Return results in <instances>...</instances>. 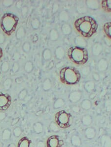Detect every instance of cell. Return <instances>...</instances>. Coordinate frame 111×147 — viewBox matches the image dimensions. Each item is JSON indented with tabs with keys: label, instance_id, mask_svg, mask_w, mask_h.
Returning a JSON list of instances; mask_svg holds the SVG:
<instances>
[{
	"label": "cell",
	"instance_id": "cell-1",
	"mask_svg": "<svg viewBox=\"0 0 111 147\" xmlns=\"http://www.w3.org/2000/svg\"><path fill=\"white\" fill-rule=\"evenodd\" d=\"M76 28L82 36L90 37L96 32L98 25L92 17L85 16L76 20L75 22Z\"/></svg>",
	"mask_w": 111,
	"mask_h": 147
},
{
	"label": "cell",
	"instance_id": "cell-2",
	"mask_svg": "<svg viewBox=\"0 0 111 147\" xmlns=\"http://www.w3.org/2000/svg\"><path fill=\"white\" fill-rule=\"evenodd\" d=\"M60 77L61 81L66 84H76L80 80L81 74L76 68L66 67L60 71Z\"/></svg>",
	"mask_w": 111,
	"mask_h": 147
},
{
	"label": "cell",
	"instance_id": "cell-3",
	"mask_svg": "<svg viewBox=\"0 0 111 147\" xmlns=\"http://www.w3.org/2000/svg\"><path fill=\"white\" fill-rule=\"evenodd\" d=\"M18 22L17 16L12 13H7L1 18V26L5 34L10 35L15 30Z\"/></svg>",
	"mask_w": 111,
	"mask_h": 147
},
{
	"label": "cell",
	"instance_id": "cell-4",
	"mask_svg": "<svg viewBox=\"0 0 111 147\" xmlns=\"http://www.w3.org/2000/svg\"><path fill=\"white\" fill-rule=\"evenodd\" d=\"M68 55L71 61L77 65H84L87 62L88 58L86 49L78 47L70 48Z\"/></svg>",
	"mask_w": 111,
	"mask_h": 147
},
{
	"label": "cell",
	"instance_id": "cell-5",
	"mask_svg": "<svg viewBox=\"0 0 111 147\" xmlns=\"http://www.w3.org/2000/svg\"><path fill=\"white\" fill-rule=\"evenodd\" d=\"M55 120L59 127L64 129L70 127L73 122L72 115L64 111H61L56 113Z\"/></svg>",
	"mask_w": 111,
	"mask_h": 147
},
{
	"label": "cell",
	"instance_id": "cell-6",
	"mask_svg": "<svg viewBox=\"0 0 111 147\" xmlns=\"http://www.w3.org/2000/svg\"><path fill=\"white\" fill-rule=\"evenodd\" d=\"M11 104V98L7 94L0 92V111L7 110Z\"/></svg>",
	"mask_w": 111,
	"mask_h": 147
},
{
	"label": "cell",
	"instance_id": "cell-7",
	"mask_svg": "<svg viewBox=\"0 0 111 147\" xmlns=\"http://www.w3.org/2000/svg\"><path fill=\"white\" fill-rule=\"evenodd\" d=\"M64 145L63 140L60 137L53 135L47 140V147H62Z\"/></svg>",
	"mask_w": 111,
	"mask_h": 147
},
{
	"label": "cell",
	"instance_id": "cell-8",
	"mask_svg": "<svg viewBox=\"0 0 111 147\" xmlns=\"http://www.w3.org/2000/svg\"><path fill=\"white\" fill-rule=\"evenodd\" d=\"M82 95V93L80 91L72 92L69 95V100L72 103H77L81 100Z\"/></svg>",
	"mask_w": 111,
	"mask_h": 147
},
{
	"label": "cell",
	"instance_id": "cell-9",
	"mask_svg": "<svg viewBox=\"0 0 111 147\" xmlns=\"http://www.w3.org/2000/svg\"><path fill=\"white\" fill-rule=\"evenodd\" d=\"M103 49V46L100 43L96 42L94 43L92 48V53L93 56L96 57L99 56L102 53Z\"/></svg>",
	"mask_w": 111,
	"mask_h": 147
},
{
	"label": "cell",
	"instance_id": "cell-10",
	"mask_svg": "<svg viewBox=\"0 0 111 147\" xmlns=\"http://www.w3.org/2000/svg\"><path fill=\"white\" fill-rule=\"evenodd\" d=\"M85 136L88 140H92L95 138L96 131L94 128L90 127L86 129L84 131Z\"/></svg>",
	"mask_w": 111,
	"mask_h": 147
},
{
	"label": "cell",
	"instance_id": "cell-11",
	"mask_svg": "<svg viewBox=\"0 0 111 147\" xmlns=\"http://www.w3.org/2000/svg\"><path fill=\"white\" fill-rule=\"evenodd\" d=\"M100 142L102 147H111V138L108 135H102Z\"/></svg>",
	"mask_w": 111,
	"mask_h": 147
},
{
	"label": "cell",
	"instance_id": "cell-12",
	"mask_svg": "<svg viewBox=\"0 0 111 147\" xmlns=\"http://www.w3.org/2000/svg\"><path fill=\"white\" fill-rule=\"evenodd\" d=\"M75 43L77 47L85 48L87 46V42L86 40L82 36H78L75 39Z\"/></svg>",
	"mask_w": 111,
	"mask_h": 147
},
{
	"label": "cell",
	"instance_id": "cell-13",
	"mask_svg": "<svg viewBox=\"0 0 111 147\" xmlns=\"http://www.w3.org/2000/svg\"><path fill=\"white\" fill-rule=\"evenodd\" d=\"M108 63L106 59H100L97 63V69L99 71L103 72L105 71L108 68Z\"/></svg>",
	"mask_w": 111,
	"mask_h": 147
},
{
	"label": "cell",
	"instance_id": "cell-14",
	"mask_svg": "<svg viewBox=\"0 0 111 147\" xmlns=\"http://www.w3.org/2000/svg\"><path fill=\"white\" fill-rule=\"evenodd\" d=\"M95 83L93 81H88L84 83V90H86L88 93H91L95 89Z\"/></svg>",
	"mask_w": 111,
	"mask_h": 147
},
{
	"label": "cell",
	"instance_id": "cell-15",
	"mask_svg": "<svg viewBox=\"0 0 111 147\" xmlns=\"http://www.w3.org/2000/svg\"><path fill=\"white\" fill-rule=\"evenodd\" d=\"M31 141L27 137H24L18 142L17 147H30Z\"/></svg>",
	"mask_w": 111,
	"mask_h": 147
},
{
	"label": "cell",
	"instance_id": "cell-16",
	"mask_svg": "<svg viewBox=\"0 0 111 147\" xmlns=\"http://www.w3.org/2000/svg\"><path fill=\"white\" fill-rule=\"evenodd\" d=\"M55 56L58 59L61 60L63 59L65 55V51L63 47H58L55 50Z\"/></svg>",
	"mask_w": 111,
	"mask_h": 147
},
{
	"label": "cell",
	"instance_id": "cell-17",
	"mask_svg": "<svg viewBox=\"0 0 111 147\" xmlns=\"http://www.w3.org/2000/svg\"><path fill=\"white\" fill-rule=\"evenodd\" d=\"M72 145L75 147H80L82 145V140L77 135H73L71 139Z\"/></svg>",
	"mask_w": 111,
	"mask_h": 147
},
{
	"label": "cell",
	"instance_id": "cell-18",
	"mask_svg": "<svg viewBox=\"0 0 111 147\" xmlns=\"http://www.w3.org/2000/svg\"><path fill=\"white\" fill-rule=\"evenodd\" d=\"M86 4L87 7L90 9H98L99 7V2L98 1H86Z\"/></svg>",
	"mask_w": 111,
	"mask_h": 147
},
{
	"label": "cell",
	"instance_id": "cell-19",
	"mask_svg": "<svg viewBox=\"0 0 111 147\" xmlns=\"http://www.w3.org/2000/svg\"><path fill=\"white\" fill-rule=\"evenodd\" d=\"M33 130L37 134H41L43 131V124L41 122H37L35 123L33 126Z\"/></svg>",
	"mask_w": 111,
	"mask_h": 147
},
{
	"label": "cell",
	"instance_id": "cell-20",
	"mask_svg": "<svg viewBox=\"0 0 111 147\" xmlns=\"http://www.w3.org/2000/svg\"><path fill=\"white\" fill-rule=\"evenodd\" d=\"M92 122V116L89 115H84L82 118V123L84 125L86 126H90Z\"/></svg>",
	"mask_w": 111,
	"mask_h": 147
},
{
	"label": "cell",
	"instance_id": "cell-21",
	"mask_svg": "<svg viewBox=\"0 0 111 147\" xmlns=\"http://www.w3.org/2000/svg\"><path fill=\"white\" fill-rule=\"evenodd\" d=\"M61 29H62V32L65 35H69L72 33L71 26H70V24L67 23H65L62 24Z\"/></svg>",
	"mask_w": 111,
	"mask_h": 147
},
{
	"label": "cell",
	"instance_id": "cell-22",
	"mask_svg": "<svg viewBox=\"0 0 111 147\" xmlns=\"http://www.w3.org/2000/svg\"><path fill=\"white\" fill-rule=\"evenodd\" d=\"M69 14L66 11H61L58 15V19L61 22H66L69 20Z\"/></svg>",
	"mask_w": 111,
	"mask_h": 147
},
{
	"label": "cell",
	"instance_id": "cell-23",
	"mask_svg": "<svg viewBox=\"0 0 111 147\" xmlns=\"http://www.w3.org/2000/svg\"><path fill=\"white\" fill-rule=\"evenodd\" d=\"M59 37V33L56 28H53L50 31L49 38L51 41H57Z\"/></svg>",
	"mask_w": 111,
	"mask_h": 147
},
{
	"label": "cell",
	"instance_id": "cell-24",
	"mask_svg": "<svg viewBox=\"0 0 111 147\" xmlns=\"http://www.w3.org/2000/svg\"><path fill=\"white\" fill-rule=\"evenodd\" d=\"M26 34V31L23 26H20L16 31V37L18 40H20L23 38Z\"/></svg>",
	"mask_w": 111,
	"mask_h": 147
},
{
	"label": "cell",
	"instance_id": "cell-25",
	"mask_svg": "<svg viewBox=\"0 0 111 147\" xmlns=\"http://www.w3.org/2000/svg\"><path fill=\"white\" fill-rule=\"evenodd\" d=\"M92 107V104L91 101L88 99H85L82 100L81 102V107L82 109L88 111Z\"/></svg>",
	"mask_w": 111,
	"mask_h": 147
},
{
	"label": "cell",
	"instance_id": "cell-26",
	"mask_svg": "<svg viewBox=\"0 0 111 147\" xmlns=\"http://www.w3.org/2000/svg\"><path fill=\"white\" fill-rule=\"evenodd\" d=\"M42 86L43 91L45 92L48 91L52 88V82L50 79L47 78L45 79L43 81Z\"/></svg>",
	"mask_w": 111,
	"mask_h": 147
},
{
	"label": "cell",
	"instance_id": "cell-27",
	"mask_svg": "<svg viewBox=\"0 0 111 147\" xmlns=\"http://www.w3.org/2000/svg\"><path fill=\"white\" fill-rule=\"evenodd\" d=\"M11 131L9 128L4 129L2 133V139L4 141H7L11 139Z\"/></svg>",
	"mask_w": 111,
	"mask_h": 147
},
{
	"label": "cell",
	"instance_id": "cell-28",
	"mask_svg": "<svg viewBox=\"0 0 111 147\" xmlns=\"http://www.w3.org/2000/svg\"><path fill=\"white\" fill-rule=\"evenodd\" d=\"M43 57L45 61H49L52 57V53L49 49H45L43 52Z\"/></svg>",
	"mask_w": 111,
	"mask_h": 147
},
{
	"label": "cell",
	"instance_id": "cell-29",
	"mask_svg": "<svg viewBox=\"0 0 111 147\" xmlns=\"http://www.w3.org/2000/svg\"><path fill=\"white\" fill-rule=\"evenodd\" d=\"M103 28L106 35L111 39V22H109L105 24Z\"/></svg>",
	"mask_w": 111,
	"mask_h": 147
},
{
	"label": "cell",
	"instance_id": "cell-30",
	"mask_svg": "<svg viewBox=\"0 0 111 147\" xmlns=\"http://www.w3.org/2000/svg\"><path fill=\"white\" fill-rule=\"evenodd\" d=\"M24 69L26 72H27L28 74L31 73L34 69V65H33L32 62L31 61H27L24 65Z\"/></svg>",
	"mask_w": 111,
	"mask_h": 147
},
{
	"label": "cell",
	"instance_id": "cell-31",
	"mask_svg": "<svg viewBox=\"0 0 111 147\" xmlns=\"http://www.w3.org/2000/svg\"><path fill=\"white\" fill-rule=\"evenodd\" d=\"M65 104L64 100L62 99H58L54 103L53 108L54 109H59L62 108Z\"/></svg>",
	"mask_w": 111,
	"mask_h": 147
},
{
	"label": "cell",
	"instance_id": "cell-32",
	"mask_svg": "<svg viewBox=\"0 0 111 147\" xmlns=\"http://www.w3.org/2000/svg\"><path fill=\"white\" fill-rule=\"evenodd\" d=\"M102 7L107 11L111 12V0L102 1Z\"/></svg>",
	"mask_w": 111,
	"mask_h": 147
},
{
	"label": "cell",
	"instance_id": "cell-33",
	"mask_svg": "<svg viewBox=\"0 0 111 147\" xmlns=\"http://www.w3.org/2000/svg\"><path fill=\"white\" fill-rule=\"evenodd\" d=\"M12 83H13V80L11 78H7L5 79L3 83L4 89L5 90H9L12 86Z\"/></svg>",
	"mask_w": 111,
	"mask_h": 147
},
{
	"label": "cell",
	"instance_id": "cell-34",
	"mask_svg": "<svg viewBox=\"0 0 111 147\" xmlns=\"http://www.w3.org/2000/svg\"><path fill=\"white\" fill-rule=\"evenodd\" d=\"M41 22L37 18H35L31 22V26L34 29H38L40 26Z\"/></svg>",
	"mask_w": 111,
	"mask_h": 147
},
{
	"label": "cell",
	"instance_id": "cell-35",
	"mask_svg": "<svg viewBox=\"0 0 111 147\" xmlns=\"http://www.w3.org/2000/svg\"><path fill=\"white\" fill-rule=\"evenodd\" d=\"M49 128L51 131H52L53 132H58L60 129L59 126L58 125L56 122H51L49 125Z\"/></svg>",
	"mask_w": 111,
	"mask_h": 147
},
{
	"label": "cell",
	"instance_id": "cell-36",
	"mask_svg": "<svg viewBox=\"0 0 111 147\" xmlns=\"http://www.w3.org/2000/svg\"><path fill=\"white\" fill-rule=\"evenodd\" d=\"M9 69V65L7 61H4L2 63L1 67V70L3 72L6 73L7 72Z\"/></svg>",
	"mask_w": 111,
	"mask_h": 147
},
{
	"label": "cell",
	"instance_id": "cell-37",
	"mask_svg": "<svg viewBox=\"0 0 111 147\" xmlns=\"http://www.w3.org/2000/svg\"><path fill=\"white\" fill-rule=\"evenodd\" d=\"M22 133V130L21 128L19 126H17L13 130V135L16 137H19Z\"/></svg>",
	"mask_w": 111,
	"mask_h": 147
},
{
	"label": "cell",
	"instance_id": "cell-38",
	"mask_svg": "<svg viewBox=\"0 0 111 147\" xmlns=\"http://www.w3.org/2000/svg\"><path fill=\"white\" fill-rule=\"evenodd\" d=\"M91 71V69L89 66H86L82 68L81 72L82 73V74L84 76H88L90 72Z\"/></svg>",
	"mask_w": 111,
	"mask_h": 147
},
{
	"label": "cell",
	"instance_id": "cell-39",
	"mask_svg": "<svg viewBox=\"0 0 111 147\" xmlns=\"http://www.w3.org/2000/svg\"><path fill=\"white\" fill-rule=\"evenodd\" d=\"M27 94H28L27 90L26 89H24L20 92L18 95V99H19L20 100H23L27 96Z\"/></svg>",
	"mask_w": 111,
	"mask_h": 147
},
{
	"label": "cell",
	"instance_id": "cell-40",
	"mask_svg": "<svg viewBox=\"0 0 111 147\" xmlns=\"http://www.w3.org/2000/svg\"><path fill=\"white\" fill-rule=\"evenodd\" d=\"M22 50L26 53H29L31 50L30 44L28 42H25L22 45Z\"/></svg>",
	"mask_w": 111,
	"mask_h": 147
},
{
	"label": "cell",
	"instance_id": "cell-41",
	"mask_svg": "<svg viewBox=\"0 0 111 147\" xmlns=\"http://www.w3.org/2000/svg\"><path fill=\"white\" fill-rule=\"evenodd\" d=\"M14 2L15 1L13 0H5L2 2V4L5 7H9L13 5Z\"/></svg>",
	"mask_w": 111,
	"mask_h": 147
},
{
	"label": "cell",
	"instance_id": "cell-42",
	"mask_svg": "<svg viewBox=\"0 0 111 147\" xmlns=\"http://www.w3.org/2000/svg\"><path fill=\"white\" fill-rule=\"evenodd\" d=\"M19 69V65L18 62H15L13 63V65L12 67V71L14 74L17 73Z\"/></svg>",
	"mask_w": 111,
	"mask_h": 147
},
{
	"label": "cell",
	"instance_id": "cell-43",
	"mask_svg": "<svg viewBox=\"0 0 111 147\" xmlns=\"http://www.w3.org/2000/svg\"><path fill=\"white\" fill-rule=\"evenodd\" d=\"M28 12V7H27L26 5H24L22 7L21 14L22 16L25 17L27 16Z\"/></svg>",
	"mask_w": 111,
	"mask_h": 147
},
{
	"label": "cell",
	"instance_id": "cell-44",
	"mask_svg": "<svg viewBox=\"0 0 111 147\" xmlns=\"http://www.w3.org/2000/svg\"><path fill=\"white\" fill-rule=\"evenodd\" d=\"M105 109L106 111L110 112L111 111V102L109 100H107L105 102Z\"/></svg>",
	"mask_w": 111,
	"mask_h": 147
},
{
	"label": "cell",
	"instance_id": "cell-45",
	"mask_svg": "<svg viewBox=\"0 0 111 147\" xmlns=\"http://www.w3.org/2000/svg\"><path fill=\"white\" fill-rule=\"evenodd\" d=\"M13 61H15V62H17L18 60H19L20 59V54L18 52H15L13 54Z\"/></svg>",
	"mask_w": 111,
	"mask_h": 147
},
{
	"label": "cell",
	"instance_id": "cell-46",
	"mask_svg": "<svg viewBox=\"0 0 111 147\" xmlns=\"http://www.w3.org/2000/svg\"><path fill=\"white\" fill-rule=\"evenodd\" d=\"M59 9V5L58 3H54L52 6V12L53 13H57Z\"/></svg>",
	"mask_w": 111,
	"mask_h": 147
},
{
	"label": "cell",
	"instance_id": "cell-47",
	"mask_svg": "<svg viewBox=\"0 0 111 147\" xmlns=\"http://www.w3.org/2000/svg\"><path fill=\"white\" fill-rule=\"evenodd\" d=\"M92 77H93V80L95 81H97V82L100 80V77L99 74L96 73V72L93 73V74H92Z\"/></svg>",
	"mask_w": 111,
	"mask_h": 147
},
{
	"label": "cell",
	"instance_id": "cell-48",
	"mask_svg": "<svg viewBox=\"0 0 111 147\" xmlns=\"http://www.w3.org/2000/svg\"><path fill=\"white\" fill-rule=\"evenodd\" d=\"M5 41V36L3 33L0 32V45H2Z\"/></svg>",
	"mask_w": 111,
	"mask_h": 147
},
{
	"label": "cell",
	"instance_id": "cell-49",
	"mask_svg": "<svg viewBox=\"0 0 111 147\" xmlns=\"http://www.w3.org/2000/svg\"><path fill=\"white\" fill-rule=\"evenodd\" d=\"M22 5H23V2L22 1H18L16 2L15 7L17 9H22Z\"/></svg>",
	"mask_w": 111,
	"mask_h": 147
},
{
	"label": "cell",
	"instance_id": "cell-50",
	"mask_svg": "<svg viewBox=\"0 0 111 147\" xmlns=\"http://www.w3.org/2000/svg\"><path fill=\"white\" fill-rule=\"evenodd\" d=\"M72 110L73 111L76 113H79L80 111V108L78 106H74L72 107Z\"/></svg>",
	"mask_w": 111,
	"mask_h": 147
},
{
	"label": "cell",
	"instance_id": "cell-51",
	"mask_svg": "<svg viewBox=\"0 0 111 147\" xmlns=\"http://www.w3.org/2000/svg\"><path fill=\"white\" fill-rule=\"evenodd\" d=\"M7 114L4 111H0V121H2L5 119Z\"/></svg>",
	"mask_w": 111,
	"mask_h": 147
},
{
	"label": "cell",
	"instance_id": "cell-52",
	"mask_svg": "<svg viewBox=\"0 0 111 147\" xmlns=\"http://www.w3.org/2000/svg\"><path fill=\"white\" fill-rule=\"evenodd\" d=\"M19 117L15 119H13V121H12L11 125L12 126H14L17 123L19 122Z\"/></svg>",
	"mask_w": 111,
	"mask_h": 147
},
{
	"label": "cell",
	"instance_id": "cell-53",
	"mask_svg": "<svg viewBox=\"0 0 111 147\" xmlns=\"http://www.w3.org/2000/svg\"><path fill=\"white\" fill-rule=\"evenodd\" d=\"M37 147H46L43 141H39L37 144Z\"/></svg>",
	"mask_w": 111,
	"mask_h": 147
},
{
	"label": "cell",
	"instance_id": "cell-54",
	"mask_svg": "<svg viewBox=\"0 0 111 147\" xmlns=\"http://www.w3.org/2000/svg\"><path fill=\"white\" fill-rule=\"evenodd\" d=\"M15 82L18 84H21L22 82H23V79L21 77H18L15 79Z\"/></svg>",
	"mask_w": 111,
	"mask_h": 147
},
{
	"label": "cell",
	"instance_id": "cell-55",
	"mask_svg": "<svg viewBox=\"0 0 111 147\" xmlns=\"http://www.w3.org/2000/svg\"><path fill=\"white\" fill-rule=\"evenodd\" d=\"M7 147H16V146L15 145V144L11 143L9 144Z\"/></svg>",
	"mask_w": 111,
	"mask_h": 147
},
{
	"label": "cell",
	"instance_id": "cell-56",
	"mask_svg": "<svg viewBox=\"0 0 111 147\" xmlns=\"http://www.w3.org/2000/svg\"><path fill=\"white\" fill-rule=\"evenodd\" d=\"M2 56H3V51L2 49L0 48V59L2 58Z\"/></svg>",
	"mask_w": 111,
	"mask_h": 147
},
{
	"label": "cell",
	"instance_id": "cell-57",
	"mask_svg": "<svg viewBox=\"0 0 111 147\" xmlns=\"http://www.w3.org/2000/svg\"><path fill=\"white\" fill-rule=\"evenodd\" d=\"M110 120H111V115H110Z\"/></svg>",
	"mask_w": 111,
	"mask_h": 147
},
{
	"label": "cell",
	"instance_id": "cell-58",
	"mask_svg": "<svg viewBox=\"0 0 111 147\" xmlns=\"http://www.w3.org/2000/svg\"><path fill=\"white\" fill-rule=\"evenodd\" d=\"M0 16H1V11H0Z\"/></svg>",
	"mask_w": 111,
	"mask_h": 147
},
{
	"label": "cell",
	"instance_id": "cell-59",
	"mask_svg": "<svg viewBox=\"0 0 111 147\" xmlns=\"http://www.w3.org/2000/svg\"><path fill=\"white\" fill-rule=\"evenodd\" d=\"M0 75H1V73H0Z\"/></svg>",
	"mask_w": 111,
	"mask_h": 147
}]
</instances>
